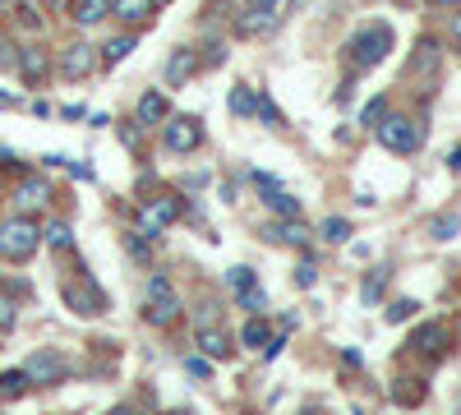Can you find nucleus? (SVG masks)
<instances>
[{"label": "nucleus", "mask_w": 461, "mask_h": 415, "mask_svg": "<svg viewBox=\"0 0 461 415\" xmlns=\"http://www.w3.org/2000/svg\"><path fill=\"white\" fill-rule=\"evenodd\" d=\"M37 249H42V226L28 212H14L0 221V258L5 263H28Z\"/></svg>", "instance_id": "obj_1"}, {"label": "nucleus", "mask_w": 461, "mask_h": 415, "mask_svg": "<svg viewBox=\"0 0 461 415\" xmlns=\"http://www.w3.org/2000/svg\"><path fill=\"white\" fill-rule=\"evenodd\" d=\"M393 47H397L393 28H388V23H369V28H360L351 42H346V60H351L356 74H365V69H374V65L388 60Z\"/></svg>", "instance_id": "obj_2"}, {"label": "nucleus", "mask_w": 461, "mask_h": 415, "mask_svg": "<svg viewBox=\"0 0 461 415\" xmlns=\"http://www.w3.org/2000/svg\"><path fill=\"white\" fill-rule=\"evenodd\" d=\"M374 134H378V143L388 148V153H402V158L420 153V143H425V130H420L411 116H402V111H393V116H383V121L374 125Z\"/></svg>", "instance_id": "obj_3"}, {"label": "nucleus", "mask_w": 461, "mask_h": 415, "mask_svg": "<svg viewBox=\"0 0 461 415\" xmlns=\"http://www.w3.org/2000/svg\"><path fill=\"white\" fill-rule=\"evenodd\" d=\"M162 143L171 148V153H199L203 148V121L199 116H167Z\"/></svg>", "instance_id": "obj_4"}, {"label": "nucleus", "mask_w": 461, "mask_h": 415, "mask_svg": "<svg viewBox=\"0 0 461 415\" xmlns=\"http://www.w3.org/2000/svg\"><path fill=\"white\" fill-rule=\"evenodd\" d=\"M282 23V10L277 5H263V0H249V5L236 14V32L240 37H263Z\"/></svg>", "instance_id": "obj_5"}, {"label": "nucleus", "mask_w": 461, "mask_h": 415, "mask_svg": "<svg viewBox=\"0 0 461 415\" xmlns=\"http://www.w3.org/2000/svg\"><path fill=\"white\" fill-rule=\"evenodd\" d=\"M28 379L32 383H42V388H51V383H65L69 379V365H65V356L60 351H37V356H28Z\"/></svg>", "instance_id": "obj_6"}, {"label": "nucleus", "mask_w": 461, "mask_h": 415, "mask_svg": "<svg viewBox=\"0 0 461 415\" xmlns=\"http://www.w3.org/2000/svg\"><path fill=\"white\" fill-rule=\"evenodd\" d=\"M93 69H97V47H88V42H69V47L60 51V79L79 84V79H88Z\"/></svg>", "instance_id": "obj_7"}, {"label": "nucleus", "mask_w": 461, "mask_h": 415, "mask_svg": "<svg viewBox=\"0 0 461 415\" xmlns=\"http://www.w3.org/2000/svg\"><path fill=\"white\" fill-rule=\"evenodd\" d=\"M19 79H23V88H42L47 84V74H51V56H47V47H19Z\"/></svg>", "instance_id": "obj_8"}, {"label": "nucleus", "mask_w": 461, "mask_h": 415, "mask_svg": "<svg viewBox=\"0 0 461 415\" xmlns=\"http://www.w3.org/2000/svg\"><path fill=\"white\" fill-rule=\"evenodd\" d=\"M60 295H65V305H69L74 314H84V319H93V314L106 310V295H102L93 282H69Z\"/></svg>", "instance_id": "obj_9"}, {"label": "nucleus", "mask_w": 461, "mask_h": 415, "mask_svg": "<svg viewBox=\"0 0 461 415\" xmlns=\"http://www.w3.org/2000/svg\"><path fill=\"white\" fill-rule=\"evenodd\" d=\"M258 190H263V203H267V212H277V217H300V199H291L282 185L273 180V176H263V171H254L249 176Z\"/></svg>", "instance_id": "obj_10"}, {"label": "nucleus", "mask_w": 461, "mask_h": 415, "mask_svg": "<svg viewBox=\"0 0 461 415\" xmlns=\"http://www.w3.org/2000/svg\"><path fill=\"white\" fill-rule=\"evenodd\" d=\"M310 226H304L300 217H286V221H267L263 226V240H273V245H295V249H304L310 245Z\"/></svg>", "instance_id": "obj_11"}, {"label": "nucleus", "mask_w": 461, "mask_h": 415, "mask_svg": "<svg viewBox=\"0 0 461 415\" xmlns=\"http://www.w3.org/2000/svg\"><path fill=\"white\" fill-rule=\"evenodd\" d=\"M447 342H452V337H447L443 323H425V328H415V332H411V342H406V347H411L415 356H443Z\"/></svg>", "instance_id": "obj_12"}, {"label": "nucleus", "mask_w": 461, "mask_h": 415, "mask_svg": "<svg viewBox=\"0 0 461 415\" xmlns=\"http://www.w3.org/2000/svg\"><path fill=\"white\" fill-rule=\"evenodd\" d=\"M14 203H19V212H37V208H47L51 203V185L42 180V176H32V180H23L19 185V194H14Z\"/></svg>", "instance_id": "obj_13"}, {"label": "nucleus", "mask_w": 461, "mask_h": 415, "mask_svg": "<svg viewBox=\"0 0 461 415\" xmlns=\"http://www.w3.org/2000/svg\"><path fill=\"white\" fill-rule=\"evenodd\" d=\"M134 231H139L143 240H162V236L171 231V221L152 208V203H139V208H134Z\"/></svg>", "instance_id": "obj_14"}, {"label": "nucleus", "mask_w": 461, "mask_h": 415, "mask_svg": "<svg viewBox=\"0 0 461 415\" xmlns=\"http://www.w3.org/2000/svg\"><path fill=\"white\" fill-rule=\"evenodd\" d=\"M194 69H199V56L189 51V47H176L171 60H167V84H171V88L189 84V79H194Z\"/></svg>", "instance_id": "obj_15"}, {"label": "nucleus", "mask_w": 461, "mask_h": 415, "mask_svg": "<svg viewBox=\"0 0 461 415\" xmlns=\"http://www.w3.org/2000/svg\"><path fill=\"white\" fill-rule=\"evenodd\" d=\"M69 19L79 28H93V23L111 19V0H69Z\"/></svg>", "instance_id": "obj_16"}, {"label": "nucleus", "mask_w": 461, "mask_h": 415, "mask_svg": "<svg viewBox=\"0 0 461 415\" xmlns=\"http://www.w3.org/2000/svg\"><path fill=\"white\" fill-rule=\"evenodd\" d=\"M199 351H203L208 360H226L236 347H230V337H226L217 323H203V328H199Z\"/></svg>", "instance_id": "obj_17"}, {"label": "nucleus", "mask_w": 461, "mask_h": 415, "mask_svg": "<svg viewBox=\"0 0 461 415\" xmlns=\"http://www.w3.org/2000/svg\"><path fill=\"white\" fill-rule=\"evenodd\" d=\"M111 14L121 23H148L158 14V0H111Z\"/></svg>", "instance_id": "obj_18"}, {"label": "nucleus", "mask_w": 461, "mask_h": 415, "mask_svg": "<svg viewBox=\"0 0 461 415\" xmlns=\"http://www.w3.org/2000/svg\"><path fill=\"white\" fill-rule=\"evenodd\" d=\"M167 116H171V102L158 88L139 97V125H167Z\"/></svg>", "instance_id": "obj_19"}, {"label": "nucleus", "mask_w": 461, "mask_h": 415, "mask_svg": "<svg viewBox=\"0 0 461 415\" xmlns=\"http://www.w3.org/2000/svg\"><path fill=\"white\" fill-rule=\"evenodd\" d=\"M143 319H148L152 328H171V323L180 319V300H176V295H171V300H148Z\"/></svg>", "instance_id": "obj_20"}, {"label": "nucleus", "mask_w": 461, "mask_h": 415, "mask_svg": "<svg viewBox=\"0 0 461 415\" xmlns=\"http://www.w3.org/2000/svg\"><path fill=\"white\" fill-rule=\"evenodd\" d=\"M230 116H258V88H249V84H236V88H230Z\"/></svg>", "instance_id": "obj_21"}, {"label": "nucleus", "mask_w": 461, "mask_h": 415, "mask_svg": "<svg viewBox=\"0 0 461 415\" xmlns=\"http://www.w3.org/2000/svg\"><path fill=\"white\" fill-rule=\"evenodd\" d=\"M32 388V379H28V369H5V374H0V397H23Z\"/></svg>", "instance_id": "obj_22"}, {"label": "nucleus", "mask_w": 461, "mask_h": 415, "mask_svg": "<svg viewBox=\"0 0 461 415\" xmlns=\"http://www.w3.org/2000/svg\"><path fill=\"white\" fill-rule=\"evenodd\" d=\"M134 51V32H121V37H111V42L102 47V65H121L125 56Z\"/></svg>", "instance_id": "obj_23"}, {"label": "nucleus", "mask_w": 461, "mask_h": 415, "mask_svg": "<svg viewBox=\"0 0 461 415\" xmlns=\"http://www.w3.org/2000/svg\"><path fill=\"white\" fill-rule=\"evenodd\" d=\"M42 240L51 249H74V231H69V221H47L42 226Z\"/></svg>", "instance_id": "obj_24"}, {"label": "nucleus", "mask_w": 461, "mask_h": 415, "mask_svg": "<svg viewBox=\"0 0 461 415\" xmlns=\"http://www.w3.org/2000/svg\"><path fill=\"white\" fill-rule=\"evenodd\" d=\"M461 231V217L456 212H443V217H429V236L434 240H452Z\"/></svg>", "instance_id": "obj_25"}, {"label": "nucleus", "mask_w": 461, "mask_h": 415, "mask_svg": "<svg viewBox=\"0 0 461 415\" xmlns=\"http://www.w3.org/2000/svg\"><path fill=\"white\" fill-rule=\"evenodd\" d=\"M319 236L332 240V245H341V240H351V221H346V217H328V221L319 226Z\"/></svg>", "instance_id": "obj_26"}, {"label": "nucleus", "mask_w": 461, "mask_h": 415, "mask_svg": "<svg viewBox=\"0 0 461 415\" xmlns=\"http://www.w3.org/2000/svg\"><path fill=\"white\" fill-rule=\"evenodd\" d=\"M240 342H245V347H267V342H273V332H267V323H263V319H249Z\"/></svg>", "instance_id": "obj_27"}, {"label": "nucleus", "mask_w": 461, "mask_h": 415, "mask_svg": "<svg viewBox=\"0 0 461 415\" xmlns=\"http://www.w3.org/2000/svg\"><path fill=\"white\" fill-rule=\"evenodd\" d=\"M171 295H176V286H171L167 273H152L148 277V300H171Z\"/></svg>", "instance_id": "obj_28"}, {"label": "nucleus", "mask_w": 461, "mask_h": 415, "mask_svg": "<svg viewBox=\"0 0 461 415\" xmlns=\"http://www.w3.org/2000/svg\"><path fill=\"white\" fill-rule=\"evenodd\" d=\"M152 208H158L167 221H176V217L185 212V199H180V194H162V199H152Z\"/></svg>", "instance_id": "obj_29"}, {"label": "nucleus", "mask_w": 461, "mask_h": 415, "mask_svg": "<svg viewBox=\"0 0 461 415\" xmlns=\"http://www.w3.org/2000/svg\"><path fill=\"white\" fill-rule=\"evenodd\" d=\"M383 116H388V97H374V102H365V111H360V125H378Z\"/></svg>", "instance_id": "obj_30"}, {"label": "nucleus", "mask_w": 461, "mask_h": 415, "mask_svg": "<svg viewBox=\"0 0 461 415\" xmlns=\"http://www.w3.org/2000/svg\"><path fill=\"white\" fill-rule=\"evenodd\" d=\"M226 282L236 286V295H240V291H254V286H258L254 268H230V273H226Z\"/></svg>", "instance_id": "obj_31"}, {"label": "nucleus", "mask_w": 461, "mask_h": 415, "mask_svg": "<svg viewBox=\"0 0 461 415\" xmlns=\"http://www.w3.org/2000/svg\"><path fill=\"white\" fill-rule=\"evenodd\" d=\"M14 323H19V305L10 295H0V332H14Z\"/></svg>", "instance_id": "obj_32"}, {"label": "nucleus", "mask_w": 461, "mask_h": 415, "mask_svg": "<svg viewBox=\"0 0 461 415\" xmlns=\"http://www.w3.org/2000/svg\"><path fill=\"white\" fill-rule=\"evenodd\" d=\"M14 65H19V47L0 32V69H14Z\"/></svg>", "instance_id": "obj_33"}, {"label": "nucleus", "mask_w": 461, "mask_h": 415, "mask_svg": "<svg viewBox=\"0 0 461 415\" xmlns=\"http://www.w3.org/2000/svg\"><path fill=\"white\" fill-rule=\"evenodd\" d=\"M415 310H420L415 300H397V305H388V323H406Z\"/></svg>", "instance_id": "obj_34"}, {"label": "nucleus", "mask_w": 461, "mask_h": 415, "mask_svg": "<svg viewBox=\"0 0 461 415\" xmlns=\"http://www.w3.org/2000/svg\"><path fill=\"white\" fill-rule=\"evenodd\" d=\"M240 305H245V310H249V314H258V310H263V305H267V300H263V291H258V286H254V291H240Z\"/></svg>", "instance_id": "obj_35"}, {"label": "nucleus", "mask_w": 461, "mask_h": 415, "mask_svg": "<svg viewBox=\"0 0 461 415\" xmlns=\"http://www.w3.org/2000/svg\"><path fill=\"white\" fill-rule=\"evenodd\" d=\"M125 245H130V254H134V258H139V263H148V258H152V249H148V240H143V236H139V231H134V236H130V240H125Z\"/></svg>", "instance_id": "obj_36"}, {"label": "nucleus", "mask_w": 461, "mask_h": 415, "mask_svg": "<svg viewBox=\"0 0 461 415\" xmlns=\"http://www.w3.org/2000/svg\"><path fill=\"white\" fill-rule=\"evenodd\" d=\"M258 116H263L267 125H282V111H277L273 102H267V97H258Z\"/></svg>", "instance_id": "obj_37"}, {"label": "nucleus", "mask_w": 461, "mask_h": 415, "mask_svg": "<svg viewBox=\"0 0 461 415\" xmlns=\"http://www.w3.org/2000/svg\"><path fill=\"white\" fill-rule=\"evenodd\" d=\"M383 277H388V273H374V277L365 282V300H378V295H383Z\"/></svg>", "instance_id": "obj_38"}, {"label": "nucleus", "mask_w": 461, "mask_h": 415, "mask_svg": "<svg viewBox=\"0 0 461 415\" xmlns=\"http://www.w3.org/2000/svg\"><path fill=\"white\" fill-rule=\"evenodd\" d=\"M295 282H300V286H314V263H310V258L295 268Z\"/></svg>", "instance_id": "obj_39"}, {"label": "nucleus", "mask_w": 461, "mask_h": 415, "mask_svg": "<svg viewBox=\"0 0 461 415\" xmlns=\"http://www.w3.org/2000/svg\"><path fill=\"white\" fill-rule=\"evenodd\" d=\"M189 374H194V379H212V365L208 360H189Z\"/></svg>", "instance_id": "obj_40"}, {"label": "nucleus", "mask_w": 461, "mask_h": 415, "mask_svg": "<svg viewBox=\"0 0 461 415\" xmlns=\"http://www.w3.org/2000/svg\"><path fill=\"white\" fill-rule=\"evenodd\" d=\"M452 47H456V51H461V10H456V14H452Z\"/></svg>", "instance_id": "obj_41"}, {"label": "nucleus", "mask_w": 461, "mask_h": 415, "mask_svg": "<svg viewBox=\"0 0 461 415\" xmlns=\"http://www.w3.org/2000/svg\"><path fill=\"white\" fill-rule=\"evenodd\" d=\"M447 167H452V171L461 176V148H452V158H447Z\"/></svg>", "instance_id": "obj_42"}, {"label": "nucleus", "mask_w": 461, "mask_h": 415, "mask_svg": "<svg viewBox=\"0 0 461 415\" xmlns=\"http://www.w3.org/2000/svg\"><path fill=\"white\" fill-rule=\"evenodd\" d=\"M10 106H14V97H10V93H0V111H10Z\"/></svg>", "instance_id": "obj_43"}, {"label": "nucleus", "mask_w": 461, "mask_h": 415, "mask_svg": "<svg viewBox=\"0 0 461 415\" xmlns=\"http://www.w3.org/2000/svg\"><path fill=\"white\" fill-rule=\"evenodd\" d=\"M106 415H130V406H111Z\"/></svg>", "instance_id": "obj_44"}, {"label": "nucleus", "mask_w": 461, "mask_h": 415, "mask_svg": "<svg viewBox=\"0 0 461 415\" xmlns=\"http://www.w3.org/2000/svg\"><path fill=\"white\" fill-rule=\"evenodd\" d=\"M429 5H461V0H429Z\"/></svg>", "instance_id": "obj_45"}, {"label": "nucleus", "mask_w": 461, "mask_h": 415, "mask_svg": "<svg viewBox=\"0 0 461 415\" xmlns=\"http://www.w3.org/2000/svg\"><path fill=\"white\" fill-rule=\"evenodd\" d=\"M291 5H295V10H304V5H314V0H291Z\"/></svg>", "instance_id": "obj_46"}, {"label": "nucleus", "mask_w": 461, "mask_h": 415, "mask_svg": "<svg viewBox=\"0 0 461 415\" xmlns=\"http://www.w3.org/2000/svg\"><path fill=\"white\" fill-rule=\"evenodd\" d=\"M263 5H277V10H282V0H263Z\"/></svg>", "instance_id": "obj_47"}, {"label": "nucleus", "mask_w": 461, "mask_h": 415, "mask_svg": "<svg viewBox=\"0 0 461 415\" xmlns=\"http://www.w3.org/2000/svg\"><path fill=\"white\" fill-rule=\"evenodd\" d=\"M171 415H194V410H171Z\"/></svg>", "instance_id": "obj_48"}, {"label": "nucleus", "mask_w": 461, "mask_h": 415, "mask_svg": "<svg viewBox=\"0 0 461 415\" xmlns=\"http://www.w3.org/2000/svg\"><path fill=\"white\" fill-rule=\"evenodd\" d=\"M304 415H314V410H304Z\"/></svg>", "instance_id": "obj_49"}, {"label": "nucleus", "mask_w": 461, "mask_h": 415, "mask_svg": "<svg viewBox=\"0 0 461 415\" xmlns=\"http://www.w3.org/2000/svg\"><path fill=\"white\" fill-rule=\"evenodd\" d=\"M130 415H139V410H130Z\"/></svg>", "instance_id": "obj_50"}]
</instances>
